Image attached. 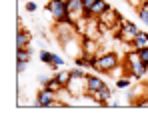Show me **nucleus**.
Returning <instances> with one entry per match:
<instances>
[{"instance_id": "nucleus-6", "label": "nucleus", "mask_w": 148, "mask_h": 140, "mask_svg": "<svg viewBox=\"0 0 148 140\" xmlns=\"http://www.w3.org/2000/svg\"><path fill=\"white\" fill-rule=\"evenodd\" d=\"M36 106H44V108H48V106H56L58 102H56V92H52L48 88H42L40 92L36 94V102H34Z\"/></svg>"}, {"instance_id": "nucleus-16", "label": "nucleus", "mask_w": 148, "mask_h": 140, "mask_svg": "<svg viewBox=\"0 0 148 140\" xmlns=\"http://www.w3.org/2000/svg\"><path fill=\"white\" fill-rule=\"evenodd\" d=\"M30 48H16V60H20V62H28V58H30Z\"/></svg>"}, {"instance_id": "nucleus-8", "label": "nucleus", "mask_w": 148, "mask_h": 140, "mask_svg": "<svg viewBox=\"0 0 148 140\" xmlns=\"http://www.w3.org/2000/svg\"><path fill=\"white\" fill-rule=\"evenodd\" d=\"M72 96H82V94H88L86 90V76L84 78H70L68 86H66Z\"/></svg>"}, {"instance_id": "nucleus-4", "label": "nucleus", "mask_w": 148, "mask_h": 140, "mask_svg": "<svg viewBox=\"0 0 148 140\" xmlns=\"http://www.w3.org/2000/svg\"><path fill=\"white\" fill-rule=\"evenodd\" d=\"M46 10H48V14L58 22V20H64L66 16H70L68 14V4L66 2H60V0H48L46 2Z\"/></svg>"}, {"instance_id": "nucleus-2", "label": "nucleus", "mask_w": 148, "mask_h": 140, "mask_svg": "<svg viewBox=\"0 0 148 140\" xmlns=\"http://www.w3.org/2000/svg\"><path fill=\"white\" fill-rule=\"evenodd\" d=\"M118 66H120L118 54L116 52H104V54H98L96 56V64H94L92 70H96L100 74H110V72H114Z\"/></svg>"}, {"instance_id": "nucleus-28", "label": "nucleus", "mask_w": 148, "mask_h": 140, "mask_svg": "<svg viewBox=\"0 0 148 140\" xmlns=\"http://www.w3.org/2000/svg\"><path fill=\"white\" fill-rule=\"evenodd\" d=\"M60 2H66V4H68V0H60Z\"/></svg>"}, {"instance_id": "nucleus-10", "label": "nucleus", "mask_w": 148, "mask_h": 140, "mask_svg": "<svg viewBox=\"0 0 148 140\" xmlns=\"http://www.w3.org/2000/svg\"><path fill=\"white\" fill-rule=\"evenodd\" d=\"M90 98H94L96 102H98L100 106H108V100L112 98V90H110V86L108 84H104L102 88H100L98 92H94V94H88Z\"/></svg>"}, {"instance_id": "nucleus-9", "label": "nucleus", "mask_w": 148, "mask_h": 140, "mask_svg": "<svg viewBox=\"0 0 148 140\" xmlns=\"http://www.w3.org/2000/svg\"><path fill=\"white\" fill-rule=\"evenodd\" d=\"M104 84H106L104 78H100L98 74H86V90H88V94L98 92Z\"/></svg>"}, {"instance_id": "nucleus-12", "label": "nucleus", "mask_w": 148, "mask_h": 140, "mask_svg": "<svg viewBox=\"0 0 148 140\" xmlns=\"http://www.w3.org/2000/svg\"><path fill=\"white\" fill-rule=\"evenodd\" d=\"M130 46L134 48V50H138V48H148V32L146 30H140V32L136 34V38L132 40Z\"/></svg>"}, {"instance_id": "nucleus-24", "label": "nucleus", "mask_w": 148, "mask_h": 140, "mask_svg": "<svg viewBox=\"0 0 148 140\" xmlns=\"http://www.w3.org/2000/svg\"><path fill=\"white\" fill-rule=\"evenodd\" d=\"M126 2H128L132 8H136V10H138V8L142 6V2H144V0H126Z\"/></svg>"}, {"instance_id": "nucleus-29", "label": "nucleus", "mask_w": 148, "mask_h": 140, "mask_svg": "<svg viewBox=\"0 0 148 140\" xmlns=\"http://www.w3.org/2000/svg\"><path fill=\"white\" fill-rule=\"evenodd\" d=\"M146 84H148V76H146Z\"/></svg>"}, {"instance_id": "nucleus-13", "label": "nucleus", "mask_w": 148, "mask_h": 140, "mask_svg": "<svg viewBox=\"0 0 148 140\" xmlns=\"http://www.w3.org/2000/svg\"><path fill=\"white\" fill-rule=\"evenodd\" d=\"M28 44H30V34L20 28L16 32V48H28Z\"/></svg>"}, {"instance_id": "nucleus-19", "label": "nucleus", "mask_w": 148, "mask_h": 140, "mask_svg": "<svg viewBox=\"0 0 148 140\" xmlns=\"http://www.w3.org/2000/svg\"><path fill=\"white\" fill-rule=\"evenodd\" d=\"M52 54H54V52H48V50H40V54H38V56H40V62H44L46 66H50V62H52Z\"/></svg>"}, {"instance_id": "nucleus-15", "label": "nucleus", "mask_w": 148, "mask_h": 140, "mask_svg": "<svg viewBox=\"0 0 148 140\" xmlns=\"http://www.w3.org/2000/svg\"><path fill=\"white\" fill-rule=\"evenodd\" d=\"M42 88H48V90H52V92L58 94L62 88H64V86H62V84H60V82H58L54 76H52V78H48V80H46V84H42Z\"/></svg>"}, {"instance_id": "nucleus-22", "label": "nucleus", "mask_w": 148, "mask_h": 140, "mask_svg": "<svg viewBox=\"0 0 148 140\" xmlns=\"http://www.w3.org/2000/svg\"><path fill=\"white\" fill-rule=\"evenodd\" d=\"M136 52H138V56H140V58H142V60L148 64V48H138Z\"/></svg>"}, {"instance_id": "nucleus-14", "label": "nucleus", "mask_w": 148, "mask_h": 140, "mask_svg": "<svg viewBox=\"0 0 148 140\" xmlns=\"http://www.w3.org/2000/svg\"><path fill=\"white\" fill-rule=\"evenodd\" d=\"M54 78H56L64 88H66V86H68V82H70V70H58V72L54 74Z\"/></svg>"}, {"instance_id": "nucleus-11", "label": "nucleus", "mask_w": 148, "mask_h": 140, "mask_svg": "<svg viewBox=\"0 0 148 140\" xmlns=\"http://www.w3.org/2000/svg\"><path fill=\"white\" fill-rule=\"evenodd\" d=\"M146 94H148L146 80H138V86H132V88H130V100H132V102H138V100L144 98Z\"/></svg>"}, {"instance_id": "nucleus-5", "label": "nucleus", "mask_w": 148, "mask_h": 140, "mask_svg": "<svg viewBox=\"0 0 148 140\" xmlns=\"http://www.w3.org/2000/svg\"><path fill=\"white\" fill-rule=\"evenodd\" d=\"M110 10V4L106 2V0H94L92 2V6L84 12V16L86 18H100L104 12H108Z\"/></svg>"}, {"instance_id": "nucleus-25", "label": "nucleus", "mask_w": 148, "mask_h": 140, "mask_svg": "<svg viewBox=\"0 0 148 140\" xmlns=\"http://www.w3.org/2000/svg\"><path fill=\"white\" fill-rule=\"evenodd\" d=\"M136 106H148V94L142 98V100H138V102H136Z\"/></svg>"}, {"instance_id": "nucleus-17", "label": "nucleus", "mask_w": 148, "mask_h": 140, "mask_svg": "<svg viewBox=\"0 0 148 140\" xmlns=\"http://www.w3.org/2000/svg\"><path fill=\"white\" fill-rule=\"evenodd\" d=\"M138 18L148 26V0H144V2H142V6L138 8Z\"/></svg>"}, {"instance_id": "nucleus-18", "label": "nucleus", "mask_w": 148, "mask_h": 140, "mask_svg": "<svg viewBox=\"0 0 148 140\" xmlns=\"http://www.w3.org/2000/svg\"><path fill=\"white\" fill-rule=\"evenodd\" d=\"M64 66V58L60 54H52V62H50V68H62Z\"/></svg>"}, {"instance_id": "nucleus-1", "label": "nucleus", "mask_w": 148, "mask_h": 140, "mask_svg": "<svg viewBox=\"0 0 148 140\" xmlns=\"http://www.w3.org/2000/svg\"><path fill=\"white\" fill-rule=\"evenodd\" d=\"M124 70L136 82L138 80H146V76H148V64L138 56L136 50H132V52L126 54V58H124Z\"/></svg>"}, {"instance_id": "nucleus-3", "label": "nucleus", "mask_w": 148, "mask_h": 140, "mask_svg": "<svg viewBox=\"0 0 148 140\" xmlns=\"http://www.w3.org/2000/svg\"><path fill=\"white\" fill-rule=\"evenodd\" d=\"M120 32H116V38L120 40V42H124V44H132V40L136 38V34L140 32V28L136 26L134 22H130V20H126V18H122L120 20Z\"/></svg>"}, {"instance_id": "nucleus-27", "label": "nucleus", "mask_w": 148, "mask_h": 140, "mask_svg": "<svg viewBox=\"0 0 148 140\" xmlns=\"http://www.w3.org/2000/svg\"><path fill=\"white\" fill-rule=\"evenodd\" d=\"M50 76H44V74H42V76H38V80H40V84H46V80H48Z\"/></svg>"}, {"instance_id": "nucleus-23", "label": "nucleus", "mask_w": 148, "mask_h": 140, "mask_svg": "<svg viewBox=\"0 0 148 140\" xmlns=\"http://www.w3.org/2000/svg\"><path fill=\"white\" fill-rule=\"evenodd\" d=\"M26 66H28V62H20V60H16V72L18 74H22L26 70Z\"/></svg>"}, {"instance_id": "nucleus-26", "label": "nucleus", "mask_w": 148, "mask_h": 140, "mask_svg": "<svg viewBox=\"0 0 148 140\" xmlns=\"http://www.w3.org/2000/svg\"><path fill=\"white\" fill-rule=\"evenodd\" d=\"M92 2H94V0H82V4H84V8H86V10L92 6Z\"/></svg>"}, {"instance_id": "nucleus-7", "label": "nucleus", "mask_w": 148, "mask_h": 140, "mask_svg": "<svg viewBox=\"0 0 148 140\" xmlns=\"http://www.w3.org/2000/svg\"><path fill=\"white\" fill-rule=\"evenodd\" d=\"M84 12H86V8H84L82 0H68V14L72 16L76 22H80V20L86 18Z\"/></svg>"}, {"instance_id": "nucleus-21", "label": "nucleus", "mask_w": 148, "mask_h": 140, "mask_svg": "<svg viewBox=\"0 0 148 140\" xmlns=\"http://www.w3.org/2000/svg\"><path fill=\"white\" fill-rule=\"evenodd\" d=\"M24 8H26V12H36V8H38V6H36V2H34V0H28Z\"/></svg>"}, {"instance_id": "nucleus-20", "label": "nucleus", "mask_w": 148, "mask_h": 140, "mask_svg": "<svg viewBox=\"0 0 148 140\" xmlns=\"http://www.w3.org/2000/svg\"><path fill=\"white\" fill-rule=\"evenodd\" d=\"M116 88H118V90L130 88V76H128V78H118V80H116Z\"/></svg>"}]
</instances>
